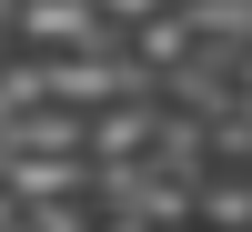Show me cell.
Masks as SVG:
<instances>
[{
    "label": "cell",
    "instance_id": "cell-3",
    "mask_svg": "<svg viewBox=\"0 0 252 232\" xmlns=\"http://www.w3.org/2000/svg\"><path fill=\"white\" fill-rule=\"evenodd\" d=\"M141 172H161V182H192V172H202V121L172 111L161 91H152V141H141Z\"/></svg>",
    "mask_w": 252,
    "mask_h": 232
},
{
    "label": "cell",
    "instance_id": "cell-7",
    "mask_svg": "<svg viewBox=\"0 0 252 232\" xmlns=\"http://www.w3.org/2000/svg\"><path fill=\"white\" fill-rule=\"evenodd\" d=\"M141 232H192V222H141Z\"/></svg>",
    "mask_w": 252,
    "mask_h": 232
},
{
    "label": "cell",
    "instance_id": "cell-6",
    "mask_svg": "<svg viewBox=\"0 0 252 232\" xmlns=\"http://www.w3.org/2000/svg\"><path fill=\"white\" fill-rule=\"evenodd\" d=\"M182 20H192V40H232V51H252V0H172Z\"/></svg>",
    "mask_w": 252,
    "mask_h": 232
},
{
    "label": "cell",
    "instance_id": "cell-5",
    "mask_svg": "<svg viewBox=\"0 0 252 232\" xmlns=\"http://www.w3.org/2000/svg\"><path fill=\"white\" fill-rule=\"evenodd\" d=\"M121 51H131V61H141V71H152V81H161V71H172V61H182V51H192V20H182V10H172V0H161V10H141V20H131V31H121Z\"/></svg>",
    "mask_w": 252,
    "mask_h": 232
},
{
    "label": "cell",
    "instance_id": "cell-8",
    "mask_svg": "<svg viewBox=\"0 0 252 232\" xmlns=\"http://www.w3.org/2000/svg\"><path fill=\"white\" fill-rule=\"evenodd\" d=\"M192 232H212V222H192Z\"/></svg>",
    "mask_w": 252,
    "mask_h": 232
},
{
    "label": "cell",
    "instance_id": "cell-4",
    "mask_svg": "<svg viewBox=\"0 0 252 232\" xmlns=\"http://www.w3.org/2000/svg\"><path fill=\"white\" fill-rule=\"evenodd\" d=\"M141 141H152V101H101V111H81V152L91 162H141Z\"/></svg>",
    "mask_w": 252,
    "mask_h": 232
},
{
    "label": "cell",
    "instance_id": "cell-2",
    "mask_svg": "<svg viewBox=\"0 0 252 232\" xmlns=\"http://www.w3.org/2000/svg\"><path fill=\"white\" fill-rule=\"evenodd\" d=\"M192 222L252 232V162H202V172H192Z\"/></svg>",
    "mask_w": 252,
    "mask_h": 232
},
{
    "label": "cell",
    "instance_id": "cell-1",
    "mask_svg": "<svg viewBox=\"0 0 252 232\" xmlns=\"http://www.w3.org/2000/svg\"><path fill=\"white\" fill-rule=\"evenodd\" d=\"M0 192H10L20 212H31V202H81V192H91V162H81V152H10Z\"/></svg>",
    "mask_w": 252,
    "mask_h": 232
}]
</instances>
